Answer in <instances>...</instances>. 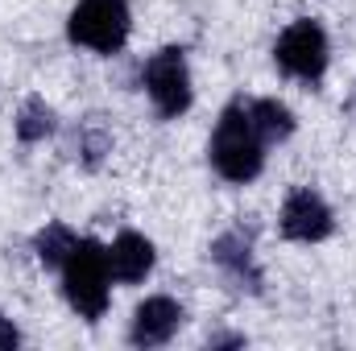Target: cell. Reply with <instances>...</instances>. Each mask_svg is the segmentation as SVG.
Instances as JSON below:
<instances>
[{
  "instance_id": "obj_14",
  "label": "cell",
  "mask_w": 356,
  "mask_h": 351,
  "mask_svg": "<svg viewBox=\"0 0 356 351\" xmlns=\"http://www.w3.org/2000/svg\"><path fill=\"white\" fill-rule=\"evenodd\" d=\"M17 343H21V331L13 327V318H4V314H0V351L17 348Z\"/></svg>"
},
{
  "instance_id": "obj_11",
  "label": "cell",
  "mask_w": 356,
  "mask_h": 351,
  "mask_svg": "<svg viewBox=\"0 0 356 351\" xmlns=\"http://www.w3.org/2000/svg\"><path fill=\"white\" fill-rule=\"evenodd\" d=\"M75 244H79V236H75L67 223H46V228L33 236V252H38L42 268H63L67 257L75 252Z\"/></svg>"
},
{
  "instance_id": "obj_7",
  "label": "cell",
  "mask_w": 356,
  "mask_h": 351,
  "mask_svg": "<svg viewBox=\"0 0 356 351\" xmlns=\"http://www.w3.org/2000/svg\"><path fill=\"white\" fill-rule=\"evenodd\" d=\"M182 306L166 293H154L145 298L137 310H133V323H129V343L133 348H166L182 327Z\"/></svg>"
},
{
  "instance_id": "obj_13",
  "label": "cell",
  "mask_w": 356,
  "mask_h": 351,
  "mask_svg": "<svg viewBox=\"0 0 356 351\" xmlns=\"http://www.w3.org/2000/svg\"><path fill=\"white\" fill-rule=\"evenodd\" d=\"M112 153V132H108V124L99 120V116H88L83 124H79V162L95 170L104 157Z\"/></svg>"
},
{
  "instance_id": "obj_6",
  "label": "cell",
  "mask_w": 356,
  "mask_h": 351,
  "mask_svg": "<svg viewBox=\"0 0 356 351\" xmlns=\"http://www.w3.org/2000/svg\"><path fill=\"white\" fill-rule=\"evenodd\" d=\"M277 232L294 244H319L336 232V215L332 207L311 190V186H298L286 194L282 203V215H277Z\"/></svg>"
},
{
  "instance_id": "obj_10",
  "label": "cell",
  "mask_w": 356,
  "mask_h": 351,
  "mask_svg": "<svg viewBox=\"0 0 356 351\" xmlns=\"http://www.w3.org/2000/svg\"><path fill=\"white\" fill-rule=\"evenodd\" d=\"M249 116H253V128L261 132V141L266 145H282V141H290L294 137V128H298V120H294V112L282 103V99H249Z\"/></svg>"
},
{
  "instance_id": "obj_12",
  "label": "cell",
  "mask_w": 356,
  "mask_h": 351,
  "mask_svg": "<svg viewBox=\"0 0 356 351\" xmlns=\"http://www.w3.org/2000/svg\"><path fill=\"white\" fill-rule=\"evenodd\" d=\"M58 128V116H54V108L46 103V99H25L21 103V112H17V137L25 141V145H38V141H46L50 132Z\"/></svg>"
},
{
  "instance_id": "obj_4",
  "label": "cell",
  "mask_w": 356,
  "mask_h": 351,
  "mask_svg": "<svg viewBox=\"0 0 356 351\" xmlns=\"http://www.w3.org/2000/svg\"><path fill=\"white\" fill-rule=\"evenodd\" d=\"M273 62L282 75H290L298 83H319L327 75V62H332V42H327L323 25L315 17L290 21L273 42Z\"/></svg>"
},
{
  "instance_id": "obj_5",
  "label": "cell",
  "mask_w": 356,
  "mask_h": 351,
  "mask_svg": "<svg viewBox=\"0 0 356 351\" xmlns=\"http://www.w3.org/2000/svg\"><path fill=\"white\" fill-rule=\"evenodd\" d=\"M141 83H145V95L154 99L158 116H162V120H178V116L191 108V99H195L186 50H182V46H166V50L149 54V62H145V71H141Z\"/></svg>"
},
{
  "instance_id": "obj_2",
  "label": "cell",
  "mask_w": 356,
  "mask_h": 351,
  "mask_svg": "<svg viewBox=\"0 0 356 351\" xmlns=\"http://www.w3.org/2000/svg\"><path fill=\"white\" fill-rule=\"evenodd\" d=\"M58 273H63V293H67V306H71L79 318L99 323V318L108 314V298H112V289H108V285H112L108 248H104L99 240L83 236Z\"/></svg>"
},
{
  "instance_id": "obj_9",
  "label": "cell",
  "mask_w": 356,
  "mask_h": 351,
  "mask_svg": "<svg viewBox=\"0 0 356 351\" xmlns=\"http://www.w3.org/2000/svg\"><path fill=\"white\" fill-rule=\"evenodd\" d=\"M154 261H158V252L141 232H120L108 244V268H112V281H120V285H141L154 273Z\"/></svg>"
},
{
  "instance_id": "obj_3",
  "label": "cell",
  "mask_w": 356,
  "mask_h": 351,
  "mask_svg": "<svg viewBox=\"0 0 356 351\" xmlns=\"http://www.w3.org/2000/svg\"><path fill=\"white\" fill-rule=\"evenodd\" d=\"M133 33L129 0H79L67 17V37L91 54H120Z\"/></svg>"
},
{
  "instance_id": "obj_1",
  "label": "cell",
  "mask_w": 356,
  "mask_h": 351,
  "mask_svg": "<svg viewBox=\"0 0 356 351\" xmlns=\"http://www.w3.org/2000/svg\"><path fill=\"white\" fill-rule=\"evenodd\" d=\"M266 141L261 132L253 128V116H249V103L245 99H232L220 120H216V132L207 141V157H211V170L232 182V186H245L266 170Z\"/></svg>"
},
{
  "instance_id": "obj_15",
  "label": "cell",
  "mask_w": 356,
  "mask_h": 351,
  "mask_svg": "<svg viewBox=\"0 0 356 351\" xmlns=\"http://www.w3.org/2000/svg\"><path fill=\"white\" fill-rule=\"evenodd\" d=\"M211 348H245V335H211Z\"/></svg>"
},
{
  "instance_id": "obj_8",
  "label": "cell",
  "mask_w": 356,
  "mask_h": 351,
  "mask_svg": "<svg viewBox=\"0 0 356 351\" xmlns=\"http://www.w3.org/2000/svg\"><path fill=\"white\" fill-rule=\"evenodd\" d=\"M207 257H211V264L232 285H241L249 293H261V268L253 261V236H245V228H232V232L216 236V244H211Z\"/></svg>"
}]
</instances>
